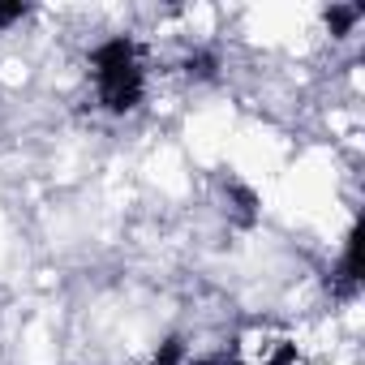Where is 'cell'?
<instances>
[{
    "instance_id": "1",
    "label": "cell",
    "mask_w": 365,
    "mask_h": 365,
    "mask_svg": "<svg viewBox=\"0 0 365 365\" xmlns=\"http://www.w3.org/2000/svg\"><path fill=\"white\" fill-rule=\"evenodd\" d=\"M95 82H99V103L108 112H133L142 99V65L133 39H108L95 52Z\"/></svg>"
},
{
    "instance_id": "4",
    "label": "cell",
    "mask_w": 365,
    "mask_h": 365,
    "mask_svg": "<svg viewBox=\"0 0 365 365\" xmlns=\"http://www.w3.org/2000/svg\"><path fill=\"white\" fill-rule=\"evenodd\" d=\"M228 194L237 198V220H241V224H254V220H258V194H254L250 185H237V180L228 185Z\"/></svg>"
},
{
    "instance_id": "5",
    "label": "cell",
    "mask_w": 365,
    "mask_h": 365,
    "mask_svg": "<svg viewBox=\"0 0 365 365\" xmlns=\"http://www.w3.org/2000/svg\"><path fill=\"white\" fill-rule=\"evenodd\" d=\"M185 73H190V78H215V56H211V52L190 56V61H185Z\"/></svg>"
},
{
    "instance_id": "3",
    "label": "cell",
    "mask_w": 365,
    "mask_h": 365,
    "mask_svg": "<svg viewBox=\"0 0 365 365\" xmlns=\"http://www.w3.org/2000/svg\"><path fill=\"white\" fill-rule=\"evenodd\" d=\"M361 14H365V5H331V9H327V26H331V35H348V31L356 26Z\"/></svg>"
},
{
    "instance_id": "7",
    "label": "cell",
    "mask_w": 365,
    "mask_h": 365,
    "mask_svg": "<svg viewBox=\"0 0 365 365\" xmlns=\"http://www.w3.org/2000/svg\"><path fill=\"white\" fill-rule=\"evenodd\" d=\"M176 361H180V339H168V344H163V352H159L150 365H176Z\"/></svg>"
},
{
    "instance_id": "6",
    "label": "cell",
    "mask_w": 365,
    "mask_h": 365,
    "mask_svg": "<svg viewBox=\"0 0 365 365\" xmlns=\"http://www.w3.org/2000/svg\"><path fill=\"white\" fill-rule=\"evenodd\" d=\"M31 5H22V0H9V5H0V26H14L18 18H26Z\"/></svg>"
},
{
    "instance_id": "8",
    "label": "cell",
    "mask_w": 365,
    "mask_h": 365,
    "mask_svg": "<svg viewBox=\"0 0 365 365\" xmlns=\"http://www.w3.org/2000/svg\"><path fill=\"white\" fill-rule=\"evenodd\" d=\"M292 356H297V348H292V344H284V348L275 352V361H271V365H292Z\"/></svg>"
},
{
    "instance_id": "2",
    "label": "cell",
    "mask_w": 365,
    "mask_h": 365,
    "mask_svg": "<svg viewBox=\"0 0 365 365\" xmlns=\"http://www.w3.org/2000/svg\"><path fill=\"white\" fill-rule=\"evenodd\" d=\"M361 237H365V228L352 224L348 245H344V262H339V297L356 292V284H361Z\"/></svg>"
}]
</instances>
